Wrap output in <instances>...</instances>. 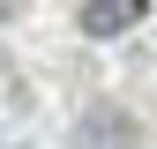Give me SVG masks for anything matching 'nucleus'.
Wrapping results in <instances>:
<instances>
[{
    "label": "nucleus",
    "mask_w": 157,
    "mask_h": 149,
    "mask_svg": "<svg viewBox=\"0 0 157 149\" xmlns=\"http://www.w3.org/2000/svg\"><path fill=\"white\" fill-rule=\"evenodd\" d=\"M135 142H142V127H135L120 104H90L82 119H75V149H135Z\"/></svg>",
    "instance_id": "1"
},
{
    "label": "nucleus",
    "mask_w": 157,
    "mask_h": 149,
    "mask_svg": "<svg viewBox=\"0 0 157 149\" xmlns=\"http://www.w3.org/2000/svg\"><path fill=\"white\" fill-rule=\"evenodd\" d=\"M127 23H142V0H90L82 8V30L90 37H120Z\"/></svg>",
    "instance_id": "2"
}]
</instances>
